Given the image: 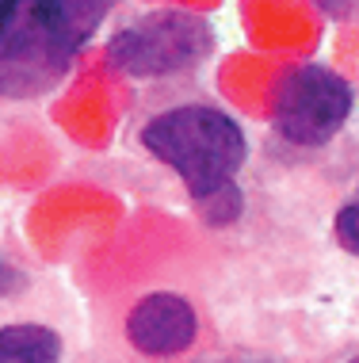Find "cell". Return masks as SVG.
Wrapping results in <instances>:
<instances>
[{"label":"cell","mask_w":359,"mask_h":363,"mask_svg":"<svg viewBox=\"0 0 359 363\" xmlns=\"http://www.w3.org/2000/svg\"><path fill=\"white\" fill-rule=\"evenodd\" d=\"M115 0H0V96H38L69 73Z\"/></svg>","instance_id":"6da1fadb"},{"label":"cell","mask_w":359,"mask_h":363,"mask_svg":"<svg viewBox=\"0 0 359 363\" xmlns=\"http://www.w3.org/2000/svg\"><path fill=\"white\" fill-rule=\"evenodd\" d=\"M142 145L188 184L195 203L234 184L249 153L237 119L207 104H183L149 119L142 130Z\"/></svg>","instance_id":"7a4b0ae2"},{"label":"cell","mask_w":359,"mask_h":363,"mask_svg":"<svg viewBox=\"0 0 359 363\" xmlns=\"http://www.w3.org/2000/svg\"><path fill=\"white\" fill-rule=\"evenodd\" d=\"M210 46H215V31L207 19L188 12H149L108 38V57L115 69L138 81H153L199 65Z\"/></svg>","instance_id":"3957f363"},{"label":"cell","mask_w":359,"mask_h":363,"mask_svg":"<svg viewBox=\"0 0 359 363\" xmlns=\"http://www.w3.org/2000/svg\"><path fill=\"white\" fill-rule=\"evenodd\" d=\"M352 115V88L325 65H298L279 81L275 130L295 145H325Z\"/></svg>","instance_id":"277c9868"},{"label":"cell","mask_w":359,"mask_h":363,"mask_svg":"<svg viewBox=\"0 0 359 363\" xmlns=\"http://www.w3.org/2000/svg\"><path fill=\"white\" fill-rule=\"evenodd\" d=\"M195 333H199L195 310L180 294L169 291L145 294L126 318V340L145 356H176V352L191 348Z\"/></svg>","instance_id":"5b68a950"},{"label":"cell","mask_w":359,"mask_h":363,"mask_svg":"<svg viewBox=\"0 0 359 363\" xmlns=\"http://www.w3.org/2000/svg\"><path fill=\"white\" fill-rule=\"evenodd\" d=\"M62 337L46 325H4L0 329V363H57Z\"/></svg>","instance_id":"8992f818"},{"label":"cell","mask_w":359,"mask_h":363,"mask_svg":"<svg viewBox=\"0 0 359 363\" xmlns=\"http://www.w3.org/2000/svg\"><path fill=\"white\" fill-rule=\"evenodd\" d=\"M195 207L203 211V218H207L210 225H226V222H234L241 214V191H237V184H226L222 191L199 199Z\"/></svg>","instance_id":"52a82bcc"},{"label":"cell","mask_w":359,"mask_h":363,"mask_svg":"<svg viewBox=\"0 0 359 363\" xmlns=\"http://www.w3.org/2000/svg\"><path fill=\"white\" fill-rule=\"evenodd\" d=\"M359 207H355V199L348 203V207H341V214H336V241H341V249L344 252H359Z\"/></svg>","instance_id":"ba28073f"},{"label":"cell","mask_w":359,"mask_h":363,"mask_svg":"<svg viewBox=\"0 0 359 363\" xmlns=\"http://www.w3.org/2000/svg\"><path fill=\"white\" fill-rule=\"evenodd\" d=\"M23 287V272H16L12 264L0 257V298H8V294H19Z\"/></svg>","instance_id":"9c48e42d"}]
</instances>
